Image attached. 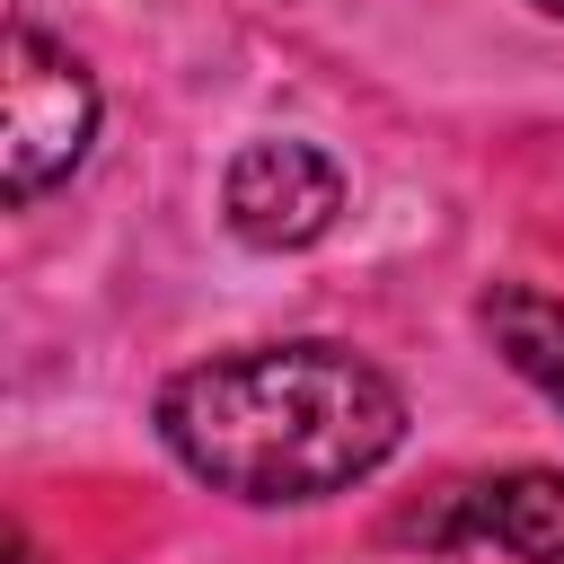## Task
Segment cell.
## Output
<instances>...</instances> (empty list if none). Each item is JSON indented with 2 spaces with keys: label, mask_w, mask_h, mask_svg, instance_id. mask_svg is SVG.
I'll return each instance as SVG.
<instances>
[{
  "label": "cell",
  "mask_w": 564,
  "mask_h": 564,
  "mask_svg": "<svg viewBox=\"0 0 564 564\" xmlns=\"http://www.w3.org/2000/svg\"><path fill=\"white\" fill-rule=\"evenodd\" d=\"M405 423H414L405 388L335 335L229 344V352L167 370L150 397L159 449L194 485L256 502V511L335 502L370 485L405 449Z\"/></svg>",
  "instance_id": "6da1fadb"
},
{
  "label": "cell",
  "mask_w": 564,
  "mask_h": 564,
  "mask_svg": "<svg viewBox=\"0 0 564 564\" xmlns=\"http://www.w3.org/2000/svg\"><path fill=\"white\" fill-rule=\"evenodd\" d=\"M97 115H106L97 70L35 18H9V35H0V194H9V212L44 203L53 185L79 176V159L97 150Z\"/></svg>",
  "instance_id": "7a4b0ae2"
},
{
  "label": "cell",
  "mask_w": 564,
  "mask_h": 564,
  "mask_svg": "<svg viewBox=\"0 0 564 564\" xmlns=\"http://www.w3.org/2000/svg\"><path fill=\"white\" fill-rule=\"evenodd\" d=\"M344 167H335V150H317V141H300V132H256V141H238L229 150V167H220V220H229V238L238 247H256V256H300V247H317L335 220H344Z\"/></svg>",
  "instance_id": "3957f363"
},
{
  "label": "cell",
  "mask_w": 564,
  "mask_h": 564,
  "mask_svg": "<svg viewBox=\"0 0 564 564\" xmlns=\"http://www.w3.org/2000/svg\"><path fill=\"white\" fill-rule=\"evenodd\" d=\"M432 538L502 546L520 564H564V467H502V476L449 485Z\"/></svg>",
  "instance_id": "277c9868"
},
{
  "label": "cell",
  "mask_w": 564,
  "mask_h": 564,
  "mask_svg": "<svg viewBox=\"0 0 564 564\" xmlns=\"http://www.w3.org/2000/svg\"><path fill=\"white\" fill-rule=\"evenodd\" d=\"M476 326L494 335V352H502L546 405H564V300H555V291H538V282H494V291L476 300Z\"/></svg>",
  "instance_id": "5b68a950"
},
{
  "label": "cell",
  "mask_w": 564,
  "mask_h": 564,
  "mask_svg": "<svg viewBox=\"0 0 564 564\" xmlns=\"http://www.w3.org/2000/svg\"><path fill=\"white\" fill-rule=\"evenodd\" d=\"M529 9H546V18H564V0H529Z\"/></svg>",
  "instance_id": "8992f818"
}]
</instances>
